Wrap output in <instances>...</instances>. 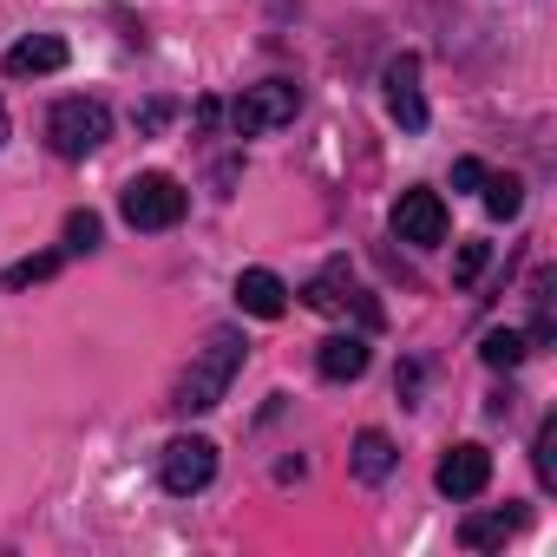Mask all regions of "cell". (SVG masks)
<instances>
[{"label": "cell", "mask_w": 557, "mask_h": 557, "mask_svg": "<svg viewBox=\"0 0 557 557\" xmlns=\"http://www.w3.org/2000/svg\"><path fill=\"white\" fill-rule=\"evenodd\" d=\"M243 335L236 329H210V342L190 355V368L177 374V387H171V413H210L223 394H230V381H236V368H243Z\"/></svg>", "instance_id": "obj_1"}, {"label": "cell", "mask_w": 557, "mask_h": 557, "mask_svg": "<svg viewBox=\"0 0 557 557\" xmlns=\"http://www.w3.org/2000/svg\"><path fill=\"white\" fill-rule=\"evenodd\" d=\"M184 210H190V197H184V184L164 177V171H145V177H132V184L119 190V216H125L132 230H177Z\"/></svg>", "instance_id": "obj_2"}, {"label": "cell", "mask_w": 557, "mask_h": 557, "mask_svg": "<svg viewBox=\"0 0 557 557\" xmlns=\"http://www.w3.org/2000/svg\"><path fill=\"white\" fill-rule=\"evenodd\" d=\"M106 138H112L106 99H60V106L47 112V145H53L60 158H92Z\"/></svg>", "instance_id": "obj_3"}, {"label": "cell", "mask_w": 557, "mask_h": 557, "mask_svg": "<svg viewBox=\"0 0 557 557\" xmlns=\"http://www.w3.org/2000/svg\"><path fill=\"white\" fill-rule=\"evenodd\" d=\"M296 112H302V86H289V79H262V86H243V92H236L230 132H236V138H262V132H275V125H289Z\"/></svg>", "instance_id": "obj_4"}, {"label": "cell", "mask_w": 557, "mask_h": 557, "mask_svg": "<svg viewBox=\"0 0 557 557\" xmlns=\"http://www.w3.org/2000/svg\"><path fill=\"white\" fill-rule=\"evenodd\" d=\"M158 479H164V492H171V498L203 492V485L216 479V446H210V440H197V433L171 440V446H164V459H158Z\"/></svg>", "instance_id": "obj_5"}, {"label": "cell", "mask_w": 557, "mask_h": 557, "mask_svg": "<svg viewBox=\"0 0 557 557\" xmlns=\"http://www.w3.org/2000/svg\"><path fill=\"white\" fill-rule=\"evenodd\" d=\"M302 302L315 309V315H361V329H381V302H368L361 289H355V275H348V262H329L315 283L302 289Z\"/></svg>", "instance_id": "obj_6"}, {"label": "cell", "mask_w": 557, "mask_h": 557, "mask_svg": "<svg viewBox=\"0 0 557 557\" xmlns=\"http://www.w3.org/2000/svg\"><path fill=\"white\" fill-rule=\"evenodd\" d=\"M394 236L413 243V249L446 243V203H440V190H426V184L400 190V203H394Z\"/></svg>", "instance_id": "obj_7"}, {"label": "cell", "mask_w": 557, "mask_h": 557, "mask_svg": "<svg viewBox=\"0 0 557 557\" xmlns=\"http://www.w3.org/2000/svg\"><path fill=\"white\" fill-rule=\"evenodd\" d=\"M433 485L446 492V498H479L485 485H492V453L485 446H453L446 459H440V472H433Z\"/></svg>", "instance_id": "obj_8"}, {"label": "cell", "mask_w": 557, "mask_h": 557, "mask_svg": "<svg viewBox=\"0 0 557 557\" xmlns=\"http://www.w3.org/2000/svg\"><path fill=\"white\" fill-rule=\"evenodd\" d=\"M387 112L400 119V132H426V99H420V60L413 53L387 60Z\"/></svg>", "instance_id": "obj_9"}, {"label": "cell", "mask_w": 557, "mask_h": 557, "mask_svg": "<svg viewBox=\"0 0 557 557\" xmlns=\"http://www.w3.org/2000/svg\"><path fill=\"white\" fill-rule=\"evenodd\" d=\"M236 309L256 315V322H275V315L289 309L283 275H275V269H243V275H236Z\"/></svg>", "instance_id": "obj_10"}, {"label": "cell", "mask_w": 557, "mask_h": 557, "mask_svg": "<svg viewBox=\"0 0 557 557\" xmlns=\"http://www.w3.org/2000/svg\"><path fill=\"white\" fill-rule=\"evenodd\" d=\"M8 79H40V73H60L66 66V40L60 34H27V40H14L8 47Z\"/></svg>", "instance_id": "obj_11"}, {"label": "cell", "mask_w": 557, "mask_h": 557, "mask_svg": "<svg viewBox=\"0 0 557 557\" xmlns=\"http://www.w3.org/2000/svg\"><path fill=\"white\" fill-rule=\"evenodd\" d=\"M368 361H374L368 335H329V342H322V355H315L322 381H361V374H368Z\"/></svg>", "instance_id": "obj_12"}, {"label": "cell", "mask_w": 557, "mask_h": 557, "mask_svg": "<svg viewBox=\"0 0 557 557\" xmlns=\"http://www.w3.org/2000/svg\"><path fill=\"white\" fill-rule=\"evenodd\" d=\"M518 524H524V511H518V505H498V511H472V518L459 524V544H466V550H492V544H505Z\"/></svg>", "instance_id": "obj_13"}, {"label": "cell", "mask_w": 557, "mask_h": 557, "mask_svg": "<svg viewBox=\"0 0 557 557\" xmlns=\"http://www.w3.org/2000/svg\"><path fill=\"white\" fill-rule=\"evenodd\" d=\"M387 472H394V440L374 433V426L355 433V479H361V485H381Z\"/></svg>", "instance_id": "obj_14"}, {"label": "cell", "mask_w": 557, "mask_h": 557, "mask_svg": "<svg viewBox=\"0 0 557 557\" xmlns=\"http://www.w3.org/2000/svg\"><path fill=\"white\" fill-rule=\"evenodd\" d=\"M524 355H531V342H524L518 329H492V335L479 342V361H485L492 374H511V368H518Z\"/></svg>", "instance_id": "obj_15"}, {"label": "cell", "mask_w": 557, "mask_h": 557, "mask_svg": "<svg viewBox=\"0 0 557 557\" xmlns=\"http://www.w3.org/2000/svg\"><path fill=\"white\" fill-rule=\"evenodd\" d=\"M479 190H485V210H492L498 223H511V216L524 210V184H518L511 171H498V177L485 171V184H479Z\"/></svg>", "instance_id": "obj_16"}, {"label": "cell", "mask_w": 557, "mask_h": 557, "mask_svg": "<svg viewBox=\"0 0 557 557\" xmlns=\"http://www.w3.org/2000/svg\"><path fill=\"white\" fill-rule=\"evenodd\" d=\"M60 262H66V249H40V256H21V262L8 269V289H34V283H47V275H60Z\"/></svg>", "instance_id": "obj_17"}, {"label": "cell", "mask_w": 557, "mask_h": 557, "mask_svg": "<svg viewBox=\"0 0 557 557\" xmlns=\"http://www.w3.org/2000/svg\"><path fill=\"white\" fill-rule=\"evenodd\" d=\"M531 466H537V485H544V492H557V413H544L537 446H531Z\"/></svg>", "instance_id": "obj_18"}, {"label": "cell", "mask_w": 557, "mask_h": 557, "mask_svg": "<svg viewBox=\"0 0 557 557\" xmlns=\"http://www.w3.org/2000/svg\"><path fill=\"white\" fill-rule=\"evenodd\" d=\"M99 236H106V223H99L92 210H73V216H66V256H92Z\"/></svg>", "instance_id": "obj_19"}, {"label": "cell", "mask_w": 557, "mask_h": 557, "mask_svg": "<svg viewBox=\"0 0 557 557\" xmlns=\"http://www.w3.org/2000/svg\"><path fill=\"white\" fill-rule=\"evenodd\" d=\"M485 243H459V256H453V283H479V269H485Z\"/></svg>", "instance_id": "obj_20"}, {"label": "cell", "mask_w": 557, "mask_h": 557, "mask_svg": "<svg viewBox=\"0 0 557 557\" xmlns=\"http://www.w3.org/2000/svg\"><path fill=\"white\" fill-rule=\"evenodd\" d=\"M164 125H171V99H151V106L138 112V132L151 138V132H164Z\"/></svg>", "instance_id": "obj_21"}, {"label": "cell", "mask_w": 557, "mask_h": 557, "mask_svg": "<svg viewBox=\"0 0 557 557\" xmlns=\"http://www.w3.org/2000/svg\"><path fill=\"white\" fill-rule=\"evenodd\" d=\"M479 184H485V164L479 158H459L453 164V190H479Z\"/></svg>", "instance_id": "obj_22"}, {"label": "cell", "mask_w": 557, "mask_h": 557, "mask_svg": "<svg viewBox=\"0 0 557 557\" xmlns=\"http://www.w3.org/2000/svg\"><path fill=\"white\" fill-rule=\"evenodd\" d=\"M394 394H400V407H413V400H420V368H413V361L394 374Z\"/></svg>", "instance_id": "obj_23"}, {"label": "cell", "mask_w": 557, "mask_h": 557, "mask_svg": "<svg viewBox=\"0 0 557 557\" xmlns=\"http://www.w3.org/2000/svg\"><path fill=\"white\" fill-rule=\"evenodd\" d=\"M8 132H14V125H8V106H0V145H8Z\"/></svg>", "instance_id": "obj_24"}]
</instances>
